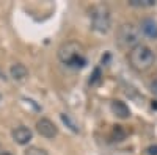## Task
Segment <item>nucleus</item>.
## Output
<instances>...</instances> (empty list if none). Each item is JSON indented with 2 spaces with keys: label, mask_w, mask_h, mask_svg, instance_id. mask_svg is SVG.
Segmentation results:
<instances>
[{
  "label": "nucleus",
  "mask_w": 157,
  "mask_h": 155,
  "mask_svg": "<svg viewBox=\"0 0 157 155\" xmlns=\"http://www.w3.org/2000/svg\"><path fill=\"white\" fill-rule=\"evenodd\" d=\"M11 136H13V139H14L17 144L25 146V144H29L30 141H32V138H33V132L30 130L29 127L19 125V127H16L14 130L11 132Z\"/></svg>",
  "instance_id": "423d86ee"
},
{
  "label": "nucleus",
  "mask_w": 157,
  "mask_h": 155,
  "mask_svg": "<svg viewBox=\"0 0 157 155\" xmlns=\"http://www.w3.org/2000/svg\"><path fill=\"white\" fill-rule=\"evenodd\" d=\"M58 60L72 69H82L86 64L85 58V49L80 42L77 41H68L58 47L57 50Z\"/></svg>",
  "instance_id": "f257e3e1"
},
{
  "label": "nucleus",
  "mask_w": 157,
  "mask_h": 155,
  "mask_svg": "<svg viewBox=\"0 0 157 155\" xmlns=\"http://www.w3.org/2000/svg\"><path fill=\"white\" fill-rule=\"evenodd\" d=\"M155 61V55L151 47L145 44H137L135 47L130 49L129 52V63L130 68L135 69L137 72H145L148 71Z\"/></svg>",
  "instance_id": "f03ea898"
},
{
  "label": "nucleus",
  "mask_w": 157,
  "mask_h": 155,
  "mask_svg": "<svg viewBox=\"0 0 157 155\" xmlns=\"http://www.w3.org/2000/svg\"><path fill=\"white\" fill-rule=\"evenodd\" d=\"M0 102H2V94H0Z\"/></svg>",
  "instance_id": "a211bd4d"
},
{
  "label": "nucleus",
  "mask_w": 157,
  "mask_h": 155,
  "mask_svg": "<svg viewBox=\"0 0 157 155\" xmlns=\"http://www.w3.org/2000/svg\"><path fill=\"white\" fill-rule=\"evenodd\" d=\"M25 155H49L46 149L38 147V146H30L27 150H25Z\"/></svg>",
  "instance_id": "f8f14e48"
},
{
  "label": "nucleus",
  "mask_w": 157,
  "mask_h": 155,
  "mask_svg": "<svg viewBox=\"0 0 157 155\" xmlns=\"http://www.w3.org/2000/svg\"><path fill=\"white\" fill-rule=\"evenodd\" d=\"M110 107H112V111H113V114L116 116V118L127 119L130 116V108L126 105L123 100H113Z\"/></svg>",
  "instance_id": "6e6552de"
},
{
  "label": "nucleus",
  "mask_w": 157,
  "mask_h": 155,
  "mask_svg": "<svg viewBox=\"0 0 157 155\" xmlns=\"http://www.w3.org/2000/svg\"><path fill=\"white\" fill-rule=\"evenodd\" d=\"M0 155H13V153H10V152H3V150H2V153H0Z\"/></svg>",
  "instance_id": "dca6fc26"
},
{
  "label": "nucleus",
  "mask_w": 157,
  "mask_h": 155,
  "mask_svg": "<svg viewBox=\"0 0 157 155\" xmlns=\"http://www.w3.org/2000/svg\"><path fill=\"white\" fill-rule=\"evenodd\" d=\"M90 17H91V27L98 33H109L112 27V16H110V9L105 5H96L91 8L90 11Z\"/></svg>",
  "instance_id": "7ed1b4c3"
},
{
  "label": "nucleus",
  "mask_w": 157,
  "mask_h": 155,
  "mask_svg": "<svg viewBox=\"0 0 157 155\" xmlns=\"http://www.w3.org/2000/svg\"><path fill=\"white\" fill-rule=\"evenodd\" d=\"M151 91H152V94L157 97V80H154V82L151 83Z\"/></svg>",
  "instance_id": "2eb2a0df"
},
{
  "label": "nucleus",
  "mask_w": 157,
  "mask_h": 155,
  "mask_svg": "<svg viewBox=\"0 0 157 155\" xmlns=\"http://www.w3.org/2000/svg\"><path fill=\"white\" fill-rule=\"evenodd\" d=\"M148 153L149 155H157V144L155 146H149L148 147Z\"/></svg>",
  "instance_id": "4468645a"
},
{
  "label": "nucleus",
  "mask_w": 157,
  "mask_h": 155,
  "mask_svg": "<svg viewBox=\"0 0 157 155\" xmlns=\"http://www.w3.org/2000/svg\"><path fill=\"white\" fill-rule=\"evenodd\" d=\"M36 132L41 136L47 138V139H52V138H55L58 135V127L49 118H41L36 122Z\"/></svg>",
  "instance_id": "39448f33"
},
{
  "label": "nucleus",
  "mask_w": 157,
  "mask_h": 155,
  "mask_svg": "<svg viewBox=\"0 0 157 155\" xmlns=\"http://www.w3.org/2000/svg\"><path fill=\"white\" fill-rule=\"evenodd\" d=\"M10 75H11L13 80L21 82V80H24L25 77L29 75V69H27V66H25V64L16 63V64H13V66L10 68Z\"/></svg>",
  "instance_id": "1a4fd4ad"
},
{
  "label": "nucleus",
  "mask_w": 157,
  "mask_h": 155,
  "mask_svg": "<svg viewBox=\"0 0 157 155\" xmlns=\"http://www.w3.org/2000/svg\"><path fill=\"white\" fill-rule=\"evenodd\" d=\"M130 6H137V8H146V6H152L155 5L154 0H129Z\"/></svg>",
  "instance_id": "9b49d317"
},
{
  "label": "nucleus",
  "mask_w": 157,
  "mask_h": 155,
  "mask_svg": "<svg viewBox=\"0 0 157 155\" xmlns=\"http://www.w3.org/2000/svg\"><path fill=\"white\" fill-rule=\"evenodd\" d=\"M101 75H102L101 68H96L94 72H93V75H91V79H90V85H96V83H99V82H101Z\"/></svg>",
  "instance_id": "ddd939ff"
},
{
  "label": "nucleus",
  "mask_w": 157,
  "mask_h": 155,
  "mask_svg": "<svg viewBox=\"0 0 157 155\" xmlns=\"http://www.w3.org/2000/svg\"><path fill=\"white\" fill-rule=\"evenodd\" d=\"M140 28L148 38H151V39H157V22L154 19H151V17L143 19L141 24H140Z\"/></svg>",
  "instance_id": "0eeeda50"
},
{
  "label": "nucleus",
  "mask_w": 157,
  "mask_h": 155,
  "mask_svg": "<svg viewBox=\"0 0 157 155\" xmlns=\"http://www.w3.org/2000/svg\"><path fill=\"white\" fill-rule=\"evenodd\" d=\"M118 41L123 47H135L138 44V30L134 27L132 24H123L120 28H118Z\"/></svg>",
  "instance_id": "20e7f679"
},
{
  "label": "nucleus",
  "mask_w": 157,
  "mask_h": 155,
  "mask_svg": "<svg viewBox=\"0 0 157 155\" xmlns=\"http://www.w3.org/2000/svg\"><path fill=\"white\" fill-rule=\"evenodd\" d=\"M61 121H63L64 124H66V127H69L74 133H78V125L75 124V121L71 118L69 114H66V113H61Z\"/></svg>",
  "instance_id": "9d476101"
},
{
  "label": "nucleus",
  "mask_w": 157,
  "mask_h": 155,
  "mask_svg": "<svg viewBox=\"0 0 157 155\" xmlns=\"http://www.w3.org/2000/svg\"><path fill=\"white\" fill-rule=\"evenodd\" d=\"M0 153H2V144H0Z\"/></svg>",
  "instance_id": "f3484780"
}]
</instances>
